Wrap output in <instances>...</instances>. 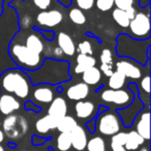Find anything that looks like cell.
<instances>
[{
  "label": "cell",
  "instance_id": "cell-1",
  "mask_svg": "<svg viewBox=\"0 0 151 151\" xmlns=\"http://www.w3.org/2000/svg\"><path fill=\"white\" fill-rule=\"evenodd\" d=\"M70 62L67 60H57L53 58H45L42 65L32 71H25L29 77L33 86L40 84L58 86L68 82L71 79Z\"/></svg>",
  "mask_w": 151,
  "mask_h": 151
},
{
  "label": "cell",
  "instance_id": "cell-2",
  "mask_svg": "<svg viewBox=\"0 0 151 151\" xmlns=\"http://www.w3.org/2000/svg\"><path fill=\"white\" fill-rule=\"evenodd\" d=\"M115 52L118 57L130 59L144 67L150 62V38L139 40L120 33L116 37Z\"/></svg>",
  "mask_w": 151,
  "mask_h": 151
},
{
  "label": "cell",
  "instance_id": "cell-3",
  "mask_svg": "<svg viewBox=\"0 0 151 151\" xmlns=\"http://www.w3.org/2000/svg\"><path fill=\"white\" fill-rule=\"evenodd\" d=\"M31 86L27 73L18 67H11L0 73V91L14 95L17 99H28Z\"/></svg>",
  "mask_w": 151,
  "mask_h": 151
},
{
  "label": "cell",
  "instance_id": "cell-4",
  "mask_svg": "<svg viewBox=\"0 0 151 151\" xmlns=\"http://www.w3.org/2000/svg\"><path fill=\"white\" fill-rule=\"evenodd\" d=\"M7 54L15 66L24 71H32L37 69L45 59V57L34 53L24 44L17 42L14 40H12L7 47Z\"/></svg>",
  "mask_w": 151,
  "mask_h": 151
},
{
  "label": "cell",
  "instance_id": "cell-5",
  "mask_svg": "<svg viewBox=\"0 0 151 151\" xmlns=\"http://www.w3.org/2000/svg\"><path fill=\"white\" fill-rule=\"evenodd\" d=\"M95 130L105 137H112L121 132L122 121L115 110L107 109L95 116Z\"/></svg>",
  "mask_w": 151,
  "mask_h": 151
},
{
  "label": "cell",
  "instance_id": "cell-6",
  "mask_svg": "<svg viewBox=\"0 0 151 151\" xmlns=\"http://www.w3.org/2000/svg\"><path fill=\"white\" fill-rule=\"evenodd\" d=\"M134 99V93L128 88L112 90V89H104L99 94V99L107 106H112L116 110L126 108L130 105Z\"/></svg>",
  "mask_w": 151,
  "mask_h": 151
},
{
  "label": "cell",
  "instance_id": "cell-7",
  "mask_svg": "<svg viewBox=\"0 0 151 151\" xmlns=\"http://www.w3.org/2000/svg\"><path fill=\"white\" fill-rule=\"evenodd\" d=\"M2 130L4 136L12 141L22 139L28 132V121L19 114H12L3 119Z\"/></svg>",
  "mask_w": 151,
  "mask_h": 151
},
{
  "label": "cell",
  "instance_id": "cell-8",
  "mask_svg": "<svg viewBox=\"0 0 151 151\" xmlns=\"http://www.w3.org/2000/svg\"><path fill=\"white\" fill-rule=\"evenodd\" d=\"M127 88L134 93V101H132V103H130V105H128L126 108L116 110V112H117V114L119 115L120 119H121V121H122V125L126 128L130 127V126L132 125V123H134V119H136V117L138 116V114L140 113L142 110H144L145 108H146L138 96V85L134 82H132L127 85Z\"/></svg>",
  "mask_w": 151,
  "mask_h": 151
},
{
  "label": "cell",
  "instance_id": "cell-9",
  "mask_svg": "<svg viewBox=\"0 0 151 151\" xmlns=\"http://www.w3.org/2000/svg\"><path fill=\"white\" fill-rule=\"evenodd\" d=\"M126 34L134 40H144L150 38V16L149 13H137L134 18L130 20Z\"/></svg>",
  "mask_w": 151,
  "mask_h": 151
},
{
  "label": "cell",
  "instance_id": "cell-10",
  "mask_svg": "<svg viewBox=\"0 0 151 151\" xmlns=\"http://www.w3.org/2000/svg\"><path fill=\"white\" fill-rule=\"evenodd\" d=\"M63 13L57 9L40 11L36 15V25L34 28L38 29H52L57 27L63 21Z\"/></svg>",
  "mask_w": 151,
  "mask_h": 151
},
{
  "label": "cell",
  "instance_id": "cell-11",
  "mask_svg": "<svg viewBox=\"0 0 151 151\" xmlns=\"http://www.w3.org/2000/svg\"><path fill=\"white\" fill-rule=\"evenodd\" d=\"M116 70L121 73L126 79L139 80L142 78V67L139 63L127 58H121L115 63Z\"/></svg>",
  "mask_w": 151,
  "mask_h": 151
},
{
  "label": "cell",
  "instance_id": "cell-12",
  "mask_svg": "<svg viewBox=\"0 0 151 151\" xmlns=\"http://www.w3.org/2000/svg\"><path fill=\"white\" fill-rule=\"evenodd\" d=\"M56 86L47 84H40L34 86L32 90V101L34 104H40V105H49L54 99L55 92H56Z\"/></svg>",
  "mask_w": 151,
  "mask_h": 151
},
{
  "label": "cell",
  "instance_id": "cell-13",
  "mask_svg": "<svg viewBox=\"0 0 151 151\" xmlns=\"http://www.w3.org/2000/svg\"><path fill=\"white\" fill-rule=\"evenodd\" d=\"M97 109L99 107L95 105V103L87 99L76 101L75 104V113L77 118L85 121L95 118V116L97 115Z\"/></svg>",
  "mask_w": 151,
  "mask_h": 151
},
{
  "label": "cell",
  "instance_id": "cell-14",
  "mask_svg": "<svg viewBox=\"0 0 151 151\" xmlns=\"http://www.w3.org/2000/svg\"><path fill=\"white\" fill-rule=\"evenodd\" d=\"M136 132L148 142L150 140V112L149 108L142 110L134 119V123Z\"/></svg>",
  "mask_w": 151,
  "mask_h": 151
},
{
  "label": "cell",
  "instance_id": "cell-15",
  "mask_svg": "<svg viewBox=\"0 0 151 151\" xmlns=\"http://www.w3.org/2000/svg\"><path fill=\"white\" fill-rule=\"evenodd\" d=\"M21 108V103L16 96L0 91V116L15 114Z\"/></svg>",
  "mask_w": 151,
  "mask_h": 151
},
{
  "label": "cell",
  "instance_id": "cell-16",
  "mask_svg": "<svg viewBox=\"0 0 151 151\" xmlns=\"http://www.w3.org/2000/svg\"><path fill=\"white\" fill-rule=\"evenodd\" d=\"M67 99L73 101H79L86 99L90 94V87L83 82L75 83L66 88L65 91Z\"/></svg>",
  "mask_w": 151,
  "mask_h": 151
},
{
  "label": "cell",
  "instance_id": "cell-17",
  "mask_svg": "<svg viewBox=\"0 0 151 151\" xmlns=\"http://www.w3.org/2000/svg\"><path fill=\"white\" fill-rule=\"evenodd\" d=\"M57 47L62 51L63 55L67 57H73L76 54V44L73 37L66 32L60 31L55 35Z\"/></svg>",
  "mask_w": 151,
  "mask_h": 151
},
{
  "label": "cell",
  "instance_id": "cell-18",
  "mask_svg": "<svg viewBox=\"0 0 151 151\" xmlns=\"http://www.w3.org/2000/svg\"><path fill=\"white\" fill-rule=\"evenodd\" d=\"M67 110L68 108H67L66 99L62 96H56L49 104L47 115H50L56 120H60L61 118L67 115Z\"/></svg>",
  "mask_w": 151,
  "mask_h": 151
},
{
  "label": "cell",
  "instance_id": "cell-19",
  "mask_svg": "<svg viewBox=\"0 0 151 151\" xmlns=\"http://www.w3.org/2000/svg\"><path fill=\"white\" fill-rule=\"evenodd\" d=\"M69 134H70L71 139V147L77 151L85 150L87 142H88V138H87V134L84 127L78 124Z\"/></svg>",
  "mask_w": 151,
  "mask_h": 151
},
{
  "label": "cell",
  "instance_id": "cell-20",
  "mask_svg": "<svg viewBox=\"0 0 151 151\" xmlns=\"http://www.w3.org/2000/svg\"><path fill=\"white\" fill-rule=\"evenodd\" d=\"M25 45L28 49L33 51L36 54L42 55L45 51V40H42V36L38 34V32L35 29H33L25 38Z\"/></svg>",
  "mask_w": 151,
  "mask_h": 151
},
{
  "label": "cell",
  "instance_id": "cell-21",
  "mask_svg": "<svg viewBox=\"0 0 151 151\" xmlns=\"http://www.w3.org/2000/svg\"><path fill=\"white\" fill-rule=\"evenodd\" d=\"M57 123H58V120L51 117L50 115L40 117L35 122V130L37 132V136L44 137L45 134H48L50 130L56 129Z\"/></svg>",
  "mask_w": 151,
  "mask_h": 151
},
{
  "label": "cell",
  "instance_id": "cell-22",
  "mask_svg": "<svg viewBox=\"0 0 151 151\" xmlns=\"http://www.w3.org/2000/svg\"><path fill=\"white\" fill-rule=\"evenodd\" d=\"M96 63L97 60L94 56L78 54L76 57V66L73 70L76 73H82L83 71L90 68V67L96 66Z\"/></svg>",
  "mask_w": 151,
  "mask_h": 151
},
{
  "label": "cell",
  "instance_id": "cell-23",
  "mask_svg": "<svg viewBox=\"0 0 151 151\" xmlns=\"http://www.w3.org/2000/svg\"><path fill=\"white\" fill-rule=\"evenodd\" d=\"M82 82L86 85L90 86H96L101 81V71L97 66H93L90 68L86 69L82 73Z\"/></svg>",
  "mask_w": 151,
  "mask_h": 151
},
{
  "label": "cell",
  "instance_id": "cell-24",
  "mask_svg": "<svg viewBox=\"0 0 151 151\" xmlns=\"http://www.w3.org/2000/svg\"><path fill=\"white\" fill-rule=\"evenodd\" d=\"M144 144L145 140L134 129L126 132V140L124 147L127 151H137Z\"/></svg>",
  "mask_w": 151,
  "mask_h": 151
},
{
  "label": "cell",
  "instance_id": "cell-25",
  "mask_svg": "<svg viewBox=\"0 0 151 151\" xmlns=\"http://www.w3.org/2000/svg\"><path fill=\"white\" fill-rule=\"evenodd\" d=\"M126 84V78L121 73L114 70L113 73L108 78V87L112 90L122 89Z\"/></svg>",
  "mask_w": 151,
  "mask_h": 151
},
{
  "label": "cell",
  "instance_id": "cell-26",
  "mask_svg": "<svg viewBox=\"0 0 151 151\" xmlns=\"http://www.w3.org/2000/svg\"><path fill=\"white\" fill-rule=\"evenodd\" d=\"M78 125V122L73 116L66 115L60 120H58L56 129L59 132H70L76 126Z\"/></svg>",
  "mask_w": 151,
  "mask_h": 151
},
{
  "label": "cell",
  "instance_id": "cell-27",
  "mask_svg": "<svg viewBox=\"0 0 151 151\" xmlns=\"http://www.w3.org/2000/svg\"><path fill=\"white\" fill-rule=\"evenodd\" d=\"M126 140V132H119L116 134L111 137V143H110V147H111L112 151H127L124 147Z\"/></svg>",
  "mask_w": 151,
  "mask_h": 151
},
{
  "label": "cell",
  "instance_id": "cell-28",
  "mask_svg": "<svg viewBox=\"0 0 151 151\" xmlns=\"http://www.w3.org/2000/svg\"><path fill=\"white\" fill-rule=\"evenodd\" d=\"M85 149H87V151H107L106 141L103 137L94 136L88 140Z\"/></svg>",
  "mask_w": 151,
  "mask_h": 151
},
{
  "label": "cell",
  "instance_id": "cell-29",
  "mask_svg": "<svg viewBox=\"0 0 151 151\" xmlns=\"http://www.w3.org/2000/svg\"><path fill=\"white\" fill-rule=\"evenodd\" d=\"M112 18H113V20L115 21V23L117 24L119 27L123 28V29H127L128 28L130 20L128 19V17L126 16L125 11L114 9L113 12H112Z\"/></svg>",
  "mask_w": 151,
  "mask_h": 151
},
{
  "label": "cell",
  "instance_id": "cell-30",
  "mask_svg": "<svg viewBox=\"0 0 151 151\" xmlns=\"http://www.w3.org/2000/svg\"><path fill=\"white\" fill-rule=\"evenodd\" d=\"M56 147L59 151H68L71 148V139L69 132H59L56 138Z\"/></svg>",
  "mask_w": 151,
  "mask_h": 151
},
{
  "label": "cell",
  "instance_id": "cell-31",
  "mask_svg": "<svg viewBox=\"0 0 151 151\" xmlns=\"http://www.w3.org/2000/svg\"><path fill=\"white\" fill-rule=\"evenodd\" d=\"M68 18L75 25H78V26L84 25L87 21L86 15L84 14V12L81 11L78 7H73V9H69Z\"/></svg>",
  "mask_w": 151,
  "mask_h": 151
},
{
  "label": "cell",
  "instance_id": "cell-32",
  "mask_svg": "<svg viewBox=\"0 0 151 151\" xmlns=\"http://www.w3.org/2000/svg\"><path fill=\"white\" fill-rule=\"evenodd\" d=\"M99 61H101V65L114 67L113 53H112V51L110 49H104L101 52V54H99Z\"/></svg>",
  "mask_w": 151,
  "mask_h": 151
},
{
  "label": "cell",
  "instance_id": "cell-33",
  "mask_svg": "<svg viewBox=\"0 0 151 151\" xmlns=\"http://www.w3.org/2000/svg\"><path fill=\"white\" fill-rule=\"evenodd\" d=\"M76 52H78V54L93 56L92 45L89 40H83V42H79L78 47H76Z\"/></svg>",
  "mask_w": 151,
  "mask_h": 151
},
{
  "label": "cell",
  "instance_id": "cell-34",
  "mask_svg": "<svg viewBox=\"0 0 151 151\" xmlns=\"http://www.w3.org/2000/svg\"><path fill=\"white\" fill-rule=\"evenodd\" d=\"M142 92H145L146 95L150 94V76L149 73H146L144 77L141 78V81H140V87L138 86V93Z\"/></svg>",
  "mask_w": 151,
  "mask_h": 151
},
{
  "label": "cell",
  "instance_id": "cell-35",
  "mask_svg": "<svg viewBox=\"0 0 151 151\" xmlns=\"http://www.w3.org/2000/svg\"><path fill=\"white\" fill-rule=\"evenodd\" d=\"M94 5L99 11L106 13L114 7V0H95Z\"/></svg>",
  "mask_w": 151,
  "mask_h": 151
},
{
  "label": "cell",
  "instance_id": "cell-36",
  "mask_svg": "<svg viewBox=\"0 0 151 151\" xmlns=\"http://www.w3.org/2000/svg\"><path fill=\"white\" fill-rule=\"evenodd\" d=\"M76 5L81 11H90L95 4V0H75Z\"/></svg>",
  "mask_w": 151,
  "mask_h": 151
},
{
  "label": "cell",
  "instance_id": "cell-37",
  "mask_svg": "<svg viewBox=\"0 0 151 151\" xmlns=\"http://www.w3.org/2000/svg\"><path fill=\"white\" fill-rule=\"evenodd\" d=\"M34 29L38 32V34L42 36L44 40H47V42H53V40H55V35H56V33H55V31H53V30H51V29H38V28H34Z\"/></svg>",
  "mask_w": 151,
  "mask_h": 151
},
{
  "label": "cell",
  "instance_id": "cell-38",
  "mask_svg": "<svg viewBox=\"0 0 151 151\" xmlns=\"http://www.w3.org/2000/svg\"><path fill=\"white\" fill-rule=\"evenodd\" d=\"M134 0H114V5L116 9H121V11H126L134 6Z\"/></svg>",
  "mask_w": 151,
  "mask_h": 151
},
{
  "label": "cell",
  "instance_id": "cell-39",
  "mask_svg": "<svg viewBox=\"0 0 151 151\" xmlns=\"http://www.w3.org/2000/svg\"><path fill=\"white\" fill-rule=\"evenodd\" d=\"M33 5L40 11H47L53 4V0H31Z\"/></svg>",
  "mask_w": 151,
  "mask_h": 151
},
{
  "label": "cell",
  "instance_id": "cell-40",
  "mask_svg": "<svg viewBox=\"0 0 151 151\" xmlns=\"http://www.w3.org/2000/svg\"><path fill=\"white\" fill-rule=\"evenodd\" d=\"M24 108H25L26 111H31L34 112V113H40L42 111V108L38 105L34 104L32 101H27L25 104H24Z\"/></svg>",
  "mask_w": 151,
  "mask_h": 151
},
{
  "label": "cell",
  "instance_id": "cell-41",
  "mask_svg": "<svg viewBox=\"0 0 151 151\" xmlns=\"http://www.w3.org/2000/svg\"><path fill=\"white\" fill-rule=\"evenodd\" d=\"M46 141L47 140L44 137L37 136V134H33V136H32V144H33L34 146H38V145H40V144H44V143H46Z\"/></svg>",
  "mask_w": 151,
  "mask_h": 151
},
{
  "label": "cell",
  "instance_id": "cell-42",
  "mask_svg": "<svg viewBox=\"0 0 151 151\" xmlns=\"http://www.w3.org/2000/svg\"><path fill=\"white\" fill-rule=\"evenodd\" d=\"M86 127H87V129L89 130L90 134L95 132V119L94 118H92V119L88 120V121L86 122Z\"/></svg>",
  "mask_w": 151,
  "mask_h": 151
},
{
  "label": "cell",
  "instance_id": "cell-43",
  "mask_svg": "<svg viewBox=\"0 0 151 151\" xmlns=\"http://www.w3.org/2000/svg\"><path fill=\"white\" fill-rule=\"evenodd\" d=\"M125 13H126V16L128 17V19L132 20L134 18V16H136V14H137V9H134V6H132V7H130V9H126Z\"/></svg>",
  "mask_w": 151,
  "mask_h": 151
},
{
  "label": "cell",
  "instance_id": "cell-44",
  "mask_svg": "<svg viewBox=\"0 0 151 151\" xmlns=\"http://www.w3.org/2000/svg\"><path fill=\"white\" fill-rule=\"evenodd\" d=\"M59 3H60L61 5H62L63 7H68L71 5V3H73V0H57Z\"/></svg>",
  "mask_w": 151,
  "mask_h": 151
},
{
  "label": "cell",
  "instance_id": "cell-45",
  "mask_svg": "<svg viewBox=\"0 0 151 151\" xmlns=\"http://www.w3.org/2000/svg\"><path fill=\"white\" fill-rule=\"evenodd\" d=\"M139 5L142 9H145V7L149 5V0H139Z\"/></svg>",
  "mask_w": 151,
  "mask_h": 151
},
{
  "label": "cell",
  "instance_id": "cell-46",
  "mask_svg": "<svg viewBox=\"0 0 151 151\" xmlns=\"http://www.w3.org/2000/svg\"><path fill=\"white\" fill-rule=\"evenodd\" d=\"M4 6H5V1H4V0H0V17H1V16H2V14H3Z\"/></svg>",
  "mask_w": 151,
  "mask_h": 151
},
{
  "label": "cell",
  "instance_id": "cell-47",
  "mask_svg": "<svg viewBox=\"0 0 151 151\" xmlns=\"http://www.w3.org/2000/svg\"><path fill=\"white\" fill-rule=\"evenodd\" d=\"M4 139H5L4 132H3V130L1 129V128H0V144L4 142Z\"/></svg>",
  "mask_w": 151,
  "mask_h": 151
},
{
  "label": "cell",
  "instance_id": "cell-48",
  "mask_svg": "<svg viewBox=\"0 0 151 151\" xmlns=\"http://www.w3.org/2000/svg\"><path fill=\"white\" fill-rule=\"evenodd\" d=\"M7 145H9V147H13V148H15V147H16V144H14V143H11V142H9Z\"/></svg>",
  "mask_w": 151,
  "mask_h": 151
},
{
  "label": "cell",
  "instance_id": "cell-49",
  "mask_svg": "<svg viewBox=\"0 0 151 151\" xmlns=\"http://www.w3.org/2000/svg\"><path fill=\"white\" fill-rule=\"evenodd\" d=\"M0 151H5L4 150V148H3V146L1 144H0Z\"/></svg>",
  "mask_w": 151,
  "mask_h": 151
},
{
  "label": "cell",
  "instance_id": "cell-50",
  "mask_svg": "<svg viewBox=\"0 0 151 151\" xmlns=\"http://www.w3.org/2000/svg\"><path fill=\"white\" fill-rule=\"evenodd\" d=\"M34 151H38V150H34Z\"/></svg>",
  "mask_w": 151,
  "mask_h": 151
},
{
  "label": "cell",
  "instance_id": "cell-51",
  "mask_svg": "<svg viewBox=\"0 0 151 151\" xmlns=\"http://www.w3.org/2000/svg\"><path fill=\"white\" fill-rule=\"evenodd\" d=\"M23 151H25V150H23Z\"/></svg>",
  "mask_w": 151,
  "mask_h": 151
}]
</instances>
